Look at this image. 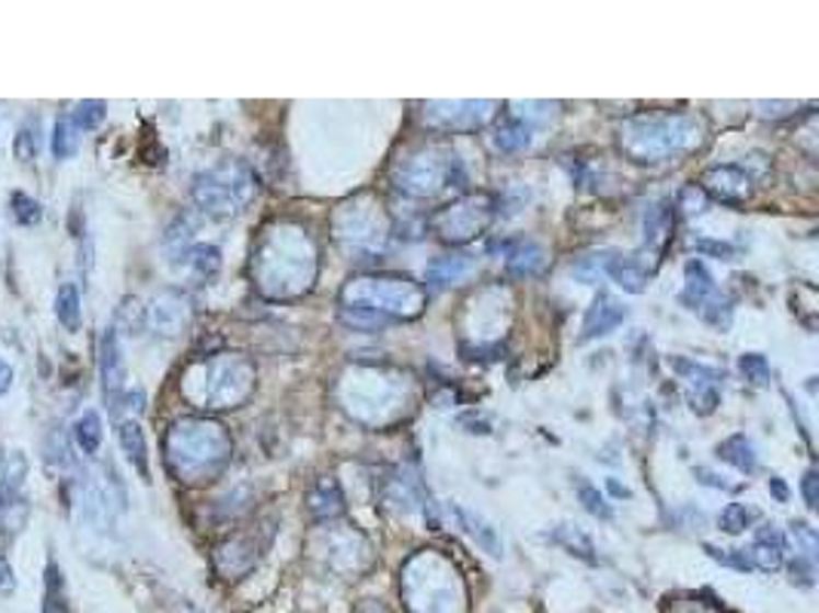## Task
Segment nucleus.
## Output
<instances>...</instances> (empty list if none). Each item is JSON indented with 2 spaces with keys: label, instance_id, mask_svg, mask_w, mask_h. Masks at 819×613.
<instances>
[{
  "label": "nucleus",
  "instance_id": "nucleus-1",
  "mask_svg": "<svg viewBox=\"0 0 819 613\" xmlns=\"http://www.w3.org/2000/svg\"><path fill=\"white\" fill-rule=\"evenodd\" d=\"M696 136V123L688 117H642V120L626 123L620 144L633 153L638 163H657L669 153H679L691 148Z\"/></svg>",
  "mask_w": 819,
  "mask_h": 613
},
{
  "label": "nucleus",
  "instance_id": "nucleus-2",
  "mask_svg": "<svg viewBox=\"0 0 819 613\" xmlns=\"http://www.w3.org/2000/svg\"><path fill=\"white\" fill-rule=\"evenodd\" d=\"M252 194H255V178L243 163H224V166L200 172L194 178L197 206L216 218H231V215L243 212Z\"/></svg>",
  "mask_w": 819,
  "mask_h": 613
},
{
  "label": "nucleus",
  "instance_id": "nucleus-3",
  "mask_svg": "<svg viewBox=\"0 0 819 613\" xmlns=\"http://www.w3.org/2000/svg\"><path fill=\"white\" fill-rule=\"evenodd\" d=\"M669 368L679 374L684 386H688V402L696 414H712L715 405H718V381H722V371L703 366V362H694V359H684V356H672L669 359Z\"/></svg>",
  "mask_w": 819,
  "mask_h": 613
},
{
  "label": "nucleus",
  "instance_id": "nucleus-4",
  "mask_svg": "<svg viewBox=\"0 0 819 613\" xmlns=\"http://www.w3.org/2000/svg\"><path fill=\"white\" fill-rule=\"evenodd\" d=\"M99 374H102V390L105 398L111 402V408L117 405V398L124 393L126 381V362H124V347L117 328H105V335L99 340Z\"/></svg>",
  "mask_w": 819,
  "mask_h": 613
},
{
  "label": "nucleus",
  "instance_id": "nucleus-5",
  "mask_svg": "<svg viewBox=\"0 0 819 613\" xmlns=\"http://www.w3.org/2000/svg\"><path fill=\"white\" fill-rule=\"evenodd\" d=\"M700 190L722 203H740L752 194V178L740 166H712L703 172Z\"/></svg>",
  "mask_w": 819,
  "mask_h": 613
},
{
  "label": "nucleus",
  "instance_id": "nucleus-6",
  "mask_svg": "<svg viewBox=\"0 0 819 613\" xmlns=\"http://www.w3.org/2000/svg\"><path fill=\"white\" fill-rule=\"evenodd\" d=\"M476 212H485L476 206V199H464V203H454L446 212H439L434 218V228L439 230L442 240H470L476 230H482L488 224V218H476Z\"/></svg>",
  "mask_w": 819,
  "mask_h": 613
},
{
  "label": "nucleus",
  "instance_id": "nucleus-7",
  "mask_svg": "<svg viewBox=\"0 0 819 613\" xmlns=\"http://www.w3.org/2000/svg\"><path fill=\"white\" fill-rule=\"evenodd\" d=\"M630 316V310L623 307V301H618L614 294L608 291H599L596 301L587 310V320H584V340H596V337L611 335L618 325H623V320Z\"/></svg>",
  "mask_w": 819,
  "mask_h": 613
},
{
  "label": "nucleus",
  "instance_id": "nucleus-8",
  "mask_svg": "<svg viewBox=\"0 0 819 613\" xmlns=\"http://www.w3.org/2000/svg\"><path fill=\"white\" fill-rule=\"evenodd\" d=\"M145 316H148V322L154 325L160 335H178V328L187 320L185 298L175 294V291H163V294H157L154 304L145 307Z\"/></svg>",
  "mask_w": 819,
  "mask_h": 613
},
{
  "label": "nucleus",
  "instance_id": "nucleus-9",
  "mask_svg": "<svg viewBox=\"0 0 819 613\" xmlns=\"http://www.w3.org/2000/svg\"><path fill=\"white\" fill-rule=\"evenodd\" d=\"M715 294H718V286H715V279H712L710 270H706V264L696 258L688 261V264H684V291H681V304L688 307V310H694V313H700Z\"/></svg>",
  "mask_w": 819,
  "mask_h": 613
},
{
  "label": "nucleus",
  "instance_id": "nucleus-10",
  "mask_svg": "<svg viewBox=\"0 0 819 613\" xmlns=\"http://www.w3.org/2000/svg\"><path fill=\"white\" fill-rule=\"evenodd\" d=\"M604 276H611L620 289L630 291V294H642V291L648 289L650 279L648 267L642 264V258H635V255H614V252H608V258H604Z\"/></svg>",
  "mask_w": 819,
  "mask_h": 613
},
{
  "label": "nucleus",
  "instance_id": "nucleus-11",
  "mask_svg": "<svg viewBox=\"0 0 819 613\" xmlns=\"http://www.w3.org/2000/svg\"><path fill=\"white\" fill-rule=\"evenodd\" d=\"M786 558V540L773 528V524H761L755 531V543L749 550V562L758 570H776Z\"/></svg>",
  "mask_w": 819,
  "mask_h": 613
},
{
  "label": "nucleus",
  "instance_id": "nucleus-12",
  "mask_svg": "<svg viewBox=\"0 0 819 613\" xmlns=\"http://www.w3.org/2000/svg\"><path fill=\"white\" fill-rule=\"evenodd\" d=\"M473 267H476V258L473 255H466V252H458V255H442V258H436L430 267H427V274L424 279L434 286V289H442V286H454L458 279H464L466 274H473Z\"/></svg>",
  "mask_w": 819,
  "mask_h": 613
},
{
  "label": "nucleus",
  "instance_id": "nucleus-13",
  "mask_svg": "<svg viewBox=\"0 0 819 613\" xmlns=\"http://www.w3.org/2000/svg\"><path fill=\"white\" fill-rule=\"evenodd\" d=\"M495 248H504L507 267H510V274L516 276H534L543 267V248L538 243H531V240L504 243L495 245Z\"/></svg>",
  "mask_w": 819,
  "mask_h": 613
},
{
  "label": "nucleus",
  "instance_id": "nucleus-14",
  "mask_svg": "<svg viewBox=\"0 0 819 613\" xmlns=\"http://www.w3.org/2000/svg\"><path fill=\"white\" fill-rule=\"evenodd\" d=\"M117 439H120V448H124L126 460L139 470V475L148 482L151 478V466H148V442H145V432L136 420H124L120 429H117Z\"/></svg>",
  "mask_w": 819,
  "mask_h": 613
},
{
  "label": "nucleus",
  "instance_id": "nucleus-15",
  "mask_svg": "<svg viewBox=\"0 0 819 613\" xmlns=\"http://www.w3.org/2000/svg\"><path fill=\"white\" fill-rule=\"evenodd\" d=\"M718 458L730 463L734 470H740V473L752 475L758 470V454H755V444L749 442L742 432H734L730 439L718 444Z\"/></svg>",
  "mask_w": 819,
  "mask_h": 613
},
{
  "label": "nucleus",
  "instance_id": "nucleus-16",
  "mask_svg": "<svg viewBox=\"0 0 819 613\" xmlns=\"http://www.w3.org/2000/svg\"><path fill=\"white\" fill-rule=\"evenodd\" d=\"M495 144L500 151H522L531 144V126L522 117H504L497 123Z\"/></svg>",
  "mask_w": 819,
  "mask_h": 613
},
{
  "label": "nucleus",
  "instance_id": "nucleus-17",
  "mask_svg": "<svg viewBox=\"0 0 819 613\" xmlns=\"http://www.w3.org/2000/svg\"><path fill=\"white\" fill-rule=\"evenodd\" d=\"M56 316L68 332H78L83 322V310H80V289L74 282H62V289L56 294Z\"/></svg>",
  "mask_w": 819,
  "mask_h": 613
},
{
  "label": "nucleus",
  "instance_id": "nucleus-18",
  "mask_svg": "<svg viewBox=\"0 0 819 613\" xmlns=\"http://www.w3.org/2000/svg\"><path fill=\"white\" fill-rule=\"evenodd\" d=\"M49 144H53V153H56V160H68V157H74L80 148V129L71 120V114H62L56 126H53V138H49Z\"/></svg>",
  "mask_w": 819,
  "mask_h": 613
},
{
  "label": "nucleus",
  "instance_id": "nucleus-19",
  "mask_svg": "<svg viewBox=\"0 0 819 613\" xmlns=\"http://www.w3.org/2000/svg\"><path fill=\"white\" fill-rule=\"evenodd\" d=\"M74 439H78L83 454H90V458L99 454L102 439H105V429H102V417H99V412H86L80 417L78 424H74Z\"/></svg>",
  "mask_w": 819,
  "mask_h": 613
},
{
  "label": "nucleus",
  "instance_id": "nucleus-20",
  "mask_svg": "<svg viewBox=\"0 0 819 613\" xmlns=\"http://www.w3.org/2000/svg\"><path fill=\"white\" fill-rule=\"evenodd\" d=\"M187 267L194 270L197 276H216L218 267H221V252H218L216 245H194V248H187L185 252Z\"/></svg>",
  "mask_w": 819,
  "mask_h": 613
},
{
  "label": "nucleus",
  "instance_id": "nucleus-21",
  "mask_svg": "<svg viewBox=\"0 0 819 613\" xmlns=\"http://www.w3.org/2000/svg\"><path fill=\"white\" fill-rule=\"evenodd\" d=\"M108 117V105L105 102H99V99H86V102H80L74 111H71V120L78 126L80 132H93L99 129L102 123Z\"/></svg>",
  "mask_w": 819,
  "mask_h": 613
},
{
  "label": "nucleus",
  "instance_id": "nucleus-22",
  "mask_svg": "<svg viewBox=\"0 0 819 613\" xmlns=\"http://www.w3.org/2000/svg\"><path fill=\"white\" fill-rule=\"evenodd\" d=\"M458 519L466 524V534L476 536V540H480V546H485L492 555H500V552H504V543L497 540L495 528H488L480 516H473V512H466V509H458Z\"/></svg>",
  "mask_w": 819,
  "mask_h": 613
},
{
  "label": "nucleus",
  "instance_id": "nucleus-23",
  "mask_svg": "<svg viewBox=\"0 0 819 613\" xmlns=\"http://www.w3.org/2000/svg\"><path fill=\"white\" fill-rule=\"evenodd\" d=\"M752 521H758V509L746 504L725 506V512L718 516V524H722V531H727V534H742Z\"/></svg>",
  "mask_w": 819,
  "mask_h": 613
},
{
  "label": "nucleus",
  "instance_id": "nucleus-24",
  "mask_svg": "<svg viewBox=\"0 0 819 613\" xmlns=\"http://www.w3.org/2000/svg\"><path fill=\"white\" fill-rule=\"evenodd\" d=\"M44 613H71L68 611V601H65L62 570H59L56 562L47 565V604H44Z\"/></svg>",
  "mask_w": 819,
  "mask_h": 613
},
{
  "label": "nucleus",
  "instance_id": "nucleus-25",
  "mask_svg": "<svg viewBox=\"0 0 819 613\" xmlns=\"http://www.w3.org/2000/svg\"><path fill=\"white\" fill-rule=\"evenodd\" d=\"M740 371L746 374V381L755 386H768L771 383V362L761 352H742L740 356Z\"/></svg>",
  "mask_w": 819,
  "mask_h": 613
},
{
  "label": "nucleus",
  "instance_id": "nucleus-26",
  "mask_svg": "<svg viewBox=\"0 0 819 613\" xmlns=\"http://www.w3.org/2000/svg\"><path fill=\"white\" fill-rule=\"evenodd\" d=\"M10 206H13V218H16L19 224H25V228H32V224H37V221L44 218L41 203L34 197H28L25 190H16V194L10 197Z\"/></svg>",
  "mask_w": 819,
  "mask_h": 613
},
{
  "label": "nucleus",
  "instance_id": "nucleus-27",
  "mask_svg": "<svg viewBox=\"0 0 819 613\" xmlns=\"http://www.w3.org/2000/svg\"><path fill=\"white\" fill-rule=\"evenodd\" d=\"M577 494H580V504L587 509L589 516H596V519H611L614 512H611V506L604 504V497L599 494L596 485H589V482H580L577 485Z\"/></svg>",
  "mask_w": 819,
  "mask_h": 613
},
{
  "label": "nucleus",
  "instance_id": "nucleus-28",
  "mask_svg": "<svg viewBox=\"0 0 819 613\" xmlns=\"http://www.w3.org/2000/svg\"><path fill=\"white\" fill-rule=\"evenodd\" d=\"M13 151H16V157L22 160V163H28V160H34V157H37V123H34V120L22 123V129H19V136H16V144H13Z\"/></svg>",
  "mask_w": 819,
  "mask_h": 613
},
{
  "label": "nucleus",
  "instance_id": "nucleus-29",
  "mask_svg": "<svg viewBox=\"0 0 819 613\" xmlns=\"http://www.w3.org/2000/svg\"><path fill=\"white\" fill-rule=\"evenodd\" d=\"M117 320H126L124 328L129 335H139L141 328H145V322H148V316H145V307H139L136 298H126L124 304H120V310H117Z\"/></svg>",
  "mask_w": 819,
  "mask_h": 613
},
{
  "label": "nucleus",
  "instance_id": "nucleus-30",
  "mask_svg": "<svg viewBox=\"0 0 819 613\" xmlns=\"http://www.w3.org/2000/svg\"><path fill=\"white\" fill-rule=\"evenodd\" d=\"M604 258H608V252H602V255H584V258L574 264V276L584 279L587 286H592L599 276H604Z\"/></svg>",
  "mask_w": 819,
  "mask_h": 613
},
{
  "label": "nucleus",
  "instance_id": "nucleus-31",
  "mask_svg": "<svg viewBox=\"0 0 819 613\" xmlns=\"http://www.w3.org/2000/svg\"><path fill=\"white\" fill-rule=\"evenodd\" d=\"M706 555L718 565L734 567V570H752V562L742 550H718V546H706Z\"/></svg>",
  "mask_w": 819,
  "mask_h": 613
},
{
  "label": "nucleus",
  "instance_id": "nucleus-32",
  "mask_svg": "<svg viewBox=\"0 0 819 613\" xmlns=\"http://www.w3.org/2000/svg\"><path fill=\"white\" fill-rule=\"evenodd\" d=\"M792 536H795V540L801 543L804 558H807V562H814V558H817V550H819L817 531H814L810 524H804V521H792Z\"/></svg>",
  "mask_w": 819,
  "mask_h": 613
},
{
  "label": "nucleus",
  "instance_id": "nucleus-33",
  "mask_svg": "<svg viewBox=\"0 0 819 613\" xmlns=\"http://www.w3.org/2000/svg\"><path fill=\"white\" fill-rule=\"evenodd\" d=\"M703 206H706V194L696 187V184H688L684 190H681L679 197V209L684 215H700L703 212Z\"/></svg>",
  "mask_w": 819,
  "mask_h": 613
},
{
  "label": "nucleus",
  "instance_id": "nucleus-34",
  "mask_svg": "<svg viewBox=\"0 0 819 613\" xmlns=\"http://www.w3.org/2000/svg\"><path fill=\"white\" fill-rule=\"evenodd\" d=\"M788 570H792V582H798V586H814V562H807L804 555H798Z\"/></svg>",
  "mask_w": 819,
  "mask_h": 613
},
{
  "label": "nucleus",
  "instance_id": "nucleus-35",
  "mask_svg": "<svg viewBox=\"0 0 819 613\" xmlns=\"http://www.w3.org/2000/svg\"><path fill=\"white\" fill-rule=\"evenodd\" d=\"M817 470H807L801 478V494H804V504L810 506V509H817Z\"/></svg>",
  "mask_w": 819,
  "mask_h": 613
},
{
  "label": "nucleus",
  "instance_id": "nucleus-36",
  "mask_svg": "<svg viewBox=\"0 0 819 613\" xmlns=\"http://www.w3.org/2000/svg\"><path fill=\"white\" fill-rule=\"evenodd\" d=\"M696 252H712V255H718V258L730 261L734 258V245L727 243H710V240H703V243H694Z\"/></svg>",
  "mask_w": 819,
  "mask_h": 613
},
{
  "label": "nucleus",
  "instance_id": "nucleus-37",
  "mask_svg": "<svg viewBox=\"0 0 819 613\" xmlns=\"http://www.w3.org/2000/svg\"><path fill=\"white\" fill-rule=\"evenodd\" d=\"M694 478L700 482V485H710V488H722V490H734V485H727V482H722L718 475L710 473V470H703V466H696L694 470Z\"/></svg>",
  "mask_w": 819,
  "mask_h": 613
},
{
  "label": "nucleus",
  "instance_id": "nucleus-38",
  "mask_svg": "<svg viewBox=\"0 0 819 613\" xmlns=\"http://www.w3.org/2000/svg\"><path fill=\"white\" fill-rule=\"evenodd\" d=\"M13 589H16V577H13V570H10V562L0 558V592L10 595Z\"/></svg>",
  "mask_w": 819,
  "mask_h": 613
},
{
  "label": "nucleus",
  "instance_id": "nucleus-39",
  "mask_svg": "<svg viewBox=\"0 0 819 613\" xmlns=\"http://www.w3.org/2000/svg\"><path fill=\"white\" fill-rule=\"evenodd\" d=\"M768 488H771V494L780 500V504H786L788 500V488H786V482L780 478V475H773L771 482H768Z\"/></svg>",
  "mask_w": 819,
  "mask_h": 613
},
{
  "label": "nucleus",
  "instance_id": "nucleus-40",
  "mask_svg": "<svg viewBox=\"0 0 819 613\" xmlns=\"http://www.w3.org/2000/svg\"><path fill=\"white\" fill-rule=\"evenodd\" d=\"M10 386H13V368H10V362L0 359V396H3Z\"/></svg>",
  "mask_w": 819,
  "mask_h": 613
},
{
  "label": "nucleus",
  "instance_id": "nucleus-41",
  "mask_svg": "<svg viewBox=\"0 0 819 613\" xmlns=\"http://www.w3.org/2000/svg\"><path fill=\"white\" fill-rule=\"evenodd\" d=\"M608 488L614 490V494H618V497H630V488H623V485H620L618 478H608Z\"/></svg>",
  "mask_w": 819,
  "mask_h": 613
}]
</instances>
